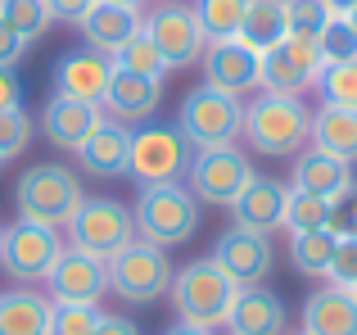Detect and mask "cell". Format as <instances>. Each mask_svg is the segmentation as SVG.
<instances>
[{"mask_svg": "<svg viewBox=\"0 0 357 335\" xmlns=\"http://www.w3.org/2000/svg\"><path fill=\"white\" fill-rule=\"evenodd\" d=\"M109 77H114V59L91 50V45H82V50L59 54V64H54V96L100 105L109 91Z\"/></svg>", "mask_w": 357, "mask_h": 335, "instance_id": "17", "label": "cell"}, {"mask_svg": "<svg viewBox=\"0 0 357 335\" xmlns=\"http://www.w3.org/2000/svg\"><path fill=\"white\" fill-rule=\"evenodd\" d=\"M176 132L190 141V150H218V145H236L244 132V100L227 96L218 87H195L185 91L181 109H176Z\"/></svg>", "mask_w": 357, "mask_h": 335, "instance_id": "5", "label": "cell"}, {"mask_svg": "<svg viewBox=\"0 0 357 335\" xmlns=\"http://www.w3.org/2000/svg\"><path fill=\"white\" fill-rule=\"evenodd\" d=\"M167 295H172L176 322L199 327V331H218V327H227L240 285L222 272L218 258L204 254V258H190L185 267H176V272H172V290H167Z\"/></svg>", "mask_w": 357, "mask_h": 335, "instance_id": "2", "label": "cell"}, {"mask_svg": "<svg viewBox=\"0 0 357 335\" xmlns=\"http://www.w3.org/2000/svg\"><path fill=\"white\" fill-rule=\"evenodd\" d=\"M45 290H50V304H105V295H109L105 258L63 245L54 267L45 272Z\"/></svg>", "mask_w": 357, "mask_h": 335, "instance_id": "13", "label": "cell"}, {"mask_svg": "<svg viewBox=\"0 0 357 335\" xmlns=\"http://www.w3.org/2000/svg\"><path fill=\"white\" fill-rule=\"evenodd\" d=\"M0 236H5V227H0Z\"/></svg>", "mask_w": 357, "mask_h": 335, "instance_id": "48", "label": "cell"}, {"mask_svg": "<svg viewBox=\"0 0 357 335\" xmlns=\"http://www.w3.org/2000/svg\"><path fill=\"white\" fill-rule=\"evenodd\" d=\"M140 27H145V36L158 45L167 73H181V68H190V64H199L204 50H208V36H204L195 9L181 5V0H163V5H154L149 14H140Z\"/></svg>", "mask_w": 357, "mask_h": 335, "instance_id": "9", "label": "cell"}, {"mask_svg": "<svg viewBox=\"0 0 357 335\" xmlns=\"http://www.w3.org/2000/svg\"><path fill=\"white\" fill-rule=\"evenodd\" d=\"M326 218H331V204L289 186V200H285V231L289 236L294 231H326Z\"/></svg>", "mask_w": 357, "mask_h": 335, "instance_id": "33", "label": "cell"}, {"mask_svg": "<svg viewBox=\"0 0 357 335\" xmlns=\"http://www.w3.org/2000/svg\"><path fill=\"white\" fill-rule=\"evenodd\" d=\"M353 295H357V285H353Z\"/></svg>", "mask_w": 357, "mask_h": 335, "instance_id": "49", "label": "cell"}, {"mask_svg": "<svg viewBox=\"0 0 357 335\" xmlns=\"http://www.w3.org/2000/svg\"><path fill=\"white\" fill-rule=\"evenodd\" d=\"M0 335H50V299L32 285L0 290Z\"/></svg>", "mask_w": 357, "mask_h": 335, "instance_id": "25", "label": "cell"}, {"mask_svg": "<svg viewBox=\"0 0 357 335\" xmlns=\"http://www.w3.org/2000/svg\"><path fill=\"white\" fill-rule=\"evenodd\" d=\"M195 150L181 132L163 123H140L131 127V154H127V177L140 186H158V181H181L190 168Z\"/></svg>", "mask_w": 357, "mask_h": 335, "instance_id": "8", "label": "cell"}, {"mask_svg": "<svg viewBox=\"0 0 357 335\" xmlns=\"http://www.w3.org/2000/svg\"><path fill=\"white\" fill-rule=\"evenodd\" d=\"M63 249V236L54 227H41V222H9L5 236H0V267L14 285H32V281H45V272L54 267Z\"/></svg>", "mask_w": 357, "mask_h": 335, "instance_id": "10", "label": "cell"}, {"mask_svg": "<svg viewBox=\"0 0 357 335\" xmlns=\"http://www.w3.org/2000/svg\"><path fill=\"white\" fill-rule=\"evenodd\" d=\"M289 36V14H285V0H249V14H244L240 27V41L249 50L267 54L271 45H280Z\"/></svg>", "mask_w": 357, "mask_h": 335, "instance_id": "27", "label": "cell"}, {"mask_svg": "<svg viewBox=\"0 0 357 335\" xmlns=\"http://www.w3.org/2000/svg\"><path fill=\"white\" fill-rule=\"evenodd\" d=\"M285 200H289V186H280L276 177H253V181L236 195L231 218H236V227L267 231L271 236V231L285 227Z\"/></svg>", "mask_w": 357, "mask_h": 335, "instance_id": "20", "label": "cell"}, {"mask_svg": "<svg viewBox=\"0 0 357 335\" xmlns=\"http://www.w3.org/2000/svg\"><path fill=\"white\" fill-rule=\"evenodd\" d=\"M100 322V304H50V335H96Z\"/></svg>", "mask_w": 357, "mask_h": 335, "instance_id": "34", "label": "cell"}, {"mask_svg": "<svg viewBox=\"0 0 357 335\" xmlns=\"http://www.w3.org/2000/svg\"><path fill=\"white\" fill-rule=\"evenodd\" d=\"M285 14H289V36H303V41H317L321 27L335 18L321 0H285Z\"/></svg>", "mask_w": 357, "mask_h": 335, "instance_id": "37", "label": "cell"}, {"mask_svg": "<svg viewBox=\"0 0 357 335\" xmlns=\"http://www.w3.org/2000/svg\"><path fill=\"white\" fill-rule=\"evenodd\" d=\"M77 32H82V41H86L91 50H100V54L114 59L122 45L140 32V14L136 9H122V5H109V0H96V5L77 18Z\"/></svg>", "mask_w": 357, "mask_h": 335, "instance_id": "23", "label": "cell"}, {"mask_svg": "<svg viewBox=\"0 0 357 335\" xmlns=\"http://www.w3.org/2000/svg\"><path fill=\"white\" fill-rule=\"evenodd\" d=\"M105 123V109L100 105H86V100H63V96H50L41 109V132L54 150H68L77 154L82 141H86L96 127Z\"/></svg>", "mask_w": 357, "mask_h": 335, "instance_id": "19", "label": "cell"}, {"mask_svg": "<svg viewBox=\"0 0 357 335\" xmlns=\"http://www.w3.org/2000/svg\"><path fill=\"white\" fill-rule=\"evenodd\" d=\"M136 236L149 240L158 249H176L185 240L199 236L204 222V204L190 195L185 181H158V186H140L136 191Z\"/></svg>", "mask_w": 357, "mask_h": 335, "instance_id": "3", "label": "cell"}, {"mask_svg": "<svg viewBox=\"0 0 357 335\" xmlns=\"http://www.w3.org/2000/svg\"><path fill=\"white\" fill-rule=\"evenodd\" d=\"M326 231H331L335 240L357 236V181L340 195V200H331V218H326Z\"/></svg>", "mask_w": 357, "mask_h": 335, "instance_id": "38", "label": "cell"}, {"mask_svg": "<svg viewBox=\"0 0 357 335\" xmlns=\"http://www.w3.org/2000/svg\"><path fill=\"white\" fill-rule=\"evenodd\" d=\"M23 105V82L14 68H0V109H18Z\"/></svg>", "mask_w": 357, "mask_h": 335, "instance_id": "42", "label": "cell"}, {"mask_svg": "<svg viewBox=\"0 0 357 335\" xmlns=\"http://www.w3.org/2000/svg\"><path fill=\"white\" fill-rule=\"evenodd\" d=\"M195 18H199L204 36L208 41H231L240 36L244 27V14H249V0H195Z\"/></svg>", "mask_w": 357, "mask_h": 335, "instance_id": "29", "label": "cell"}, {"mask_svg": "<svg viewBox=\"0 0 357 335\" xmlns=\"http://www.w3.org/2000/svg\"><path fill=\"white\" fill-rule=\"evenodd\" d=\"M253 177H258V172H253L249 154L236 150V145L195 150L190 168H185V186H190L195 200H199V204H222V209L236 204V195L253 181Z\"/></svg>", "mask_w": 357, "mask_h": 335, "instance_id": "11", "label": "cell"}, {"mask_svg": "<svg viewBox=\"0 0 357 335\" xmlns=\"http://www.w3.org/2000/svg\"><path fill=\"white\" fill-rule=\"evenodd\" d=\"M303 335H357V295L349 285H317L303 299Z\"/></svg>", "mask_w": 357, "mask_h": 335, "instance_id": "21", "label": "cell"}, {"mask_svg": "<svg viewBox=\"0 0 357 335\" xmlns=\"http://www.w3.org/2000/svg\"><path fill=\"white\" fill-rule=\"evenodd\" d=\"M163 105V82L158 77H140V73H127L114 64V77H109V91L100 100L109 123H122V127H140L158 114Z\"/></svg>", "mask_w": 357, "mask_h": 335, "instance_id": "16", "label": "cell"}, {"mask_svg": "<svg viewBox=\"0 0 357 335\" xmlns=\"http://www.w3.org/2000/svg\"><path fill=\"white\" fill-rule=\"evenodd\" d=\"M63 231H68L73 249L96 254V258L109 263L114 254H122V249L136 240V218H131V209L122 200H114V195H86Z\"/></svg>", "mask_w": 357, "mask_h": 335, "instance_id": "7", "label": "cell"}, {"mask_svg": "<svg viewBox=\"0 0 357 335\" xmlns=\"http://www.w3.org/2000/svg\"><path fill=\"white\" fill-rule=\"evenodd\" d=\"M127 154H131V127L105 118V123L82 141L77 163L86 168L91 177H127Z\"/></svg>", "mask_w": 357, "mask_h": 335, "instance_id": "24", "label": "cell"}, {"mask_svg": "<svg viewBox=\"0 0 357 335\" xmlns=\"http://www.w3.org/2000/svg\"><path fill=\"white\" fill-rule=\"evenodd\" d=\"M289 177H294V181H289L294 191H307V195H317V200L331 204V200H340V195L353 186V163H344V159H335V154L307 145V150L294 154Z\"/></svg>", "mask_w": 357, "mask_h": 335, "instance_id": "22", "label": "cell"}, {"mask_svg": "<svg viewBox=\"0 0 357 335\" xmlns=\"http://www.w3.org/2000/svg\"><path fill=\"white\" fill-rule=\"evenodd\" d=\"M312 145L344 163H357V109L321 105L312 114Z\"/></svg>", "mask_w": 357, "mask_h": 335, "instance_id": "26", "label": "cell"}, {"mask_svg": "<svg viewBox=\"0 0 357 335\" xmlns=\"http://www.w3.org/2000/svg\"><path fill=\"white\" fill-rule=\"evenodd\" d=\"M163 335H218V331H199V327H185V322H176V327H167Z\"/></svg>", "mask_w": 357, "mask_h": 335, "instance_id": "44", "label": "cell"}, {"mask_svg": "<svg viewBox=\"0 0 357 335\" xmlns=\"http://www.w3.org/2000/svg\"><path fill=\"white\" fill-rule=\"evenodd\" d=\"M227 331L231 335H289V308L267 285H240Z\"/></svg>", "mask_w": 357, "mask_h": 335, "instance_id": "18", "label": "cell"}, {"mask_svg": "<svg viewBox=\"0 0 357 335\" xmlns=\"http://www.w3.org/2000/svg\"><path fill=\"white\" fill-rule=\"evenodd\" d=\"M82 200H86V191H82L77 172L63 163H36L14 181L18 218L41 222V227H54V231L68 227V218L77 213Z\"/></svg>", "mask_w": 357, "mask_h": 335, "instance_id": "4", "label": "cell"}, {"mask_svg": "<svg viewBox=\"0 0 357 335\" xmlns=\"http://www.w3.org/2000/svg\"><path fill=\"white\" fill-rule=\"evenodd\" d=\"M114 64L127 68V73H140V77H158V82L167 77V64H163V54H158V45L145 36V27H140V32L114 54Z\"/></svg>", "mask_w": 357, "mask_h": 335, "instance_id": "31", "label": "cell"}, {"mask_svg": "<svg viewBox=\"0 0 357 335\" xmlns=\"http://www.w3.org/2000/svg\"><path fill=\"white\" fill-rule=\"evenodd\" d=\"M317 96H321V105L357 109V59L353 64H326L321 77H317Z\"/></svg>", "mask_w": 357, "mask_h": 335, "instance_id": "32", "label": "cell"}, {"mask_svg": "<svg viewBox=\"0 0 357 335\" xmlns=\"http://www.w3.org/2000/svg\"><path fill=\"white\" fill-rule=\"evenodd\" d=\"M298 335H303V331H298Z\"/></svg>", "mask_w": 357, "mask_h": 335, "instance_id": "50", "label": "cell"}, {"mask_svg": "<svg viewBox=\"0 0 357 335\" xmlns=\"http://www.w3.org/2000/svg\"><path fill=\"white\" fill-rule=\"evenodd\" d=\"M32 132H36V123H32V114H27L23 105L0 109V163L18 159V154L32 145Z\"/></svg>", "mask_w": 357, "mask_h": 335, "instance_id": "35", "label": "cell"}, {"mask_svg": "<svg viewBox=\"0 0 357 335\" xmlns=\"http://www.w3.org/2000/svg\"><path fill=\"white\" fill-rule=\"evenodd\" d=\"M109 5H122V9H136V14H145L149 0H109Z\"/></svg>", "mask_w": 357, "mask_h": 335, "instance_id": "46", "label": "cell"}, {"mask_svg": "<svg viewBox=\"0 0 357 335\" xmlns=\"http://www.w3.org/2000/svg\"><path fill=\"white\" fill-rule=\"evenodd\" d=\"M204 82L218 91H227V96H253V91L262 87V54L249 50V45L240 41V36H231V41H208V50H204Z\"/></svg>", "mask_w": 357, "mask_h": 335, "instance_id": "15", "label": "cell"}, {"mask_svg": "<svg viewBox=\"0 0 357 335\" xmlns=\"http://www.w3.org/2000/svg\"><path fill=\"white\" fill-rule=\"evenodd\" d=\"M0 23H9L27 45H36L45 32H50V9L45 0H0Z\"/></svg>", "mask_w": 357, "mask_h": 335, "instance_id": "30", "label": "cell"}, {"mask_svg": "<svg viewBox=\"0 0 357 335\" xmlns=\"http://www.w3.org/2000/svg\"><path fill=\"white\" fill-rule=\"evenodd\" d=\"M340 18H344V23H349V27H353V36H357V5L349 9V14H340Z\"/></svg>", "mask_w": 357, "mask_h": 335, "instance_id": "47", "label": "cell"}, {"mask_svg": "<svg viewBox=\"0 0 357 335\" xmlns=\"http://www.w3.org/2000/svg\"><path fill=\"white\" fill-rule=\"evenodd\" d=\"M244 141L262 159H294L298 150L312 145V109L303 96H253L244 105Z\"/></svg>", "mask_w": 357, "mask_h": 335, "instance_id": "1", "label": "cell"}, {"mask_svg": "<svg viewBox=\"0 0 357 335\" xmlns=\"http://www.w3.org/2000/svg\"><path fill=\"white\" fill-rule=\"evenodd\" d=\"M331 258H335V236L331 231H294V236H289V263H294V272L321 276L326 281Z\"/></svg>", "mask_w": 357, "mask_h": 335, "instance_id": "28", "label": "cell"}, {"mask_svg": "<svg viewBox=\"0 0 357 335\" xmlns=\"http://www.w3.org/2000/svg\"><path fill=\"white\" fill-rule=\"evenodd\" d=\"M27 54V41L9 23H0V68H18V59Z\"/></svg>", "mask_w": 357, "mask_h": 335, "instance_id": "40", "label": "cell"}, {"mask_svg": "<svg viewBox=\"0 0 357 335\" xmlns=\"http://www.w3.org/2000/svg\"><path fill=\"white\" fill-rule=\"evenodd\" d=\"M213 258L222 263V272L236 285H262L276 267V249H271L267 231H249V227H227L213 245Z\"/></svg>", "mask_w": 357, "mask_h": 335, "instance_id": "14", "label": "cell"}, {"mask_svg": "<svg viewBox=\"0 0 357 335\" xmlns=\"http://www.w3.org/2000/svg\"><path fill=\"white\" fill-rule=\"evenodd\" d=\"M317 54H321V68H326V64H353L357 59V36H353V27L344 23L340 14L321 27V36H317Z\"/></svg>", "mask_w": 357, "mask_h": 335, "instance_id": "36", "label": "cell"}, {"mask_svg": "<svg viewBox=\"0 0 357 335\" xmlns=\"http://www.w3.org/2000/svg\"><path fill=\"white\" fill-rule=\"evenodd\" d=\"M105 272H109V295H118L122 304H136V308H149V304L167 299L176 267L167 258V249H158V245L136 236L122 254L109 258Z\"/></svg>", "mask_w": 357, "mask_h": 335, "instance_id": "6", "label": "cell"}, {"mask_svg": "<svg viewBox=\"0 0 357 335\" xmlns=\"http://www.w3.org/2000/svg\"><path fill=\"white\" fill-rule=\"evenodd\" d=\"M317 77H321L317 41L285 36L262 54V91H271V96H307V91H317Z\"/></svg>", "mask_w": 357, "mask_h": 335, "instance_id": "12", "label": "cell"}, {"mask_svg": "<svg viewBox=\"0 0 357 335\" xmlns=\"http://www.w3.org/2000/svg\"><path fill=\"white\" fill-rule=\"evenodd\" d=\"M91 5H96V0H45V9H50L54 23H77Z\"/></svg>", "mask_w": 357, "mask_h": 335, "instance_id": "41", "label": "cell"}, {"mask_svg": "<svg viewBox=\"0 0 357 335\" xmlns=\"http://www.w3.org/2000/svg\"><path fill=\"white\" fill-rule=\"evenodd\" d=\"M96 335H140V327L131 318H122V313H105V322L96 327Z\"/></svg>", "mask_w": 357, "mask_h": 335, "instance_id": "43", "label": "cell"}, {"mask_svg": "<svg viewBox=\"0 0 357 335\" xmlns=\"http://www.w3.org/2000/svg\"><path fill=\"white\" fill-rule=\"evenodd\" d=\"M331 285H357V236L335 240V258H331V272H326Z\"/></svg>", "mask_w": 357, "mask_h": 335, "instance_id": "39", "label": "cell"}, {"mask_svg": "<svg viewBox=\"0 0 357 335\" xmlns=\"http://www.w3.org/2000/svg\"><path fill=\"white\" fill-rule=\"evenodd\" d=\"M326 9H331V14H349V9L357 5V0H321Z\"/></svg>", "mask_w": 357, "mask_h": 335, "instance_id": "45", "label": "cell"}]
</instances>
